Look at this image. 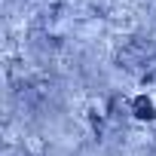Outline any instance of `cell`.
<instances>
[{"label": "cell", "instance_id": "1", "mask_svg": "<svg viewBox=\"0 0 156 156\" xmlns=\"http://www.w3.org/2000/svg\"><path fill=\"white\" fill-rule=\"evenodd\" d=\"M153 58H156V43H150V40H129V43L116 52V61H119V67H126V70H141V67H147Z\"/></svg>", "mask_w": 156, "mask_h": 156}, {"label": "cell", "instance_id": "2", "mask_svg": "<svg viewBox=\"0 0 156 156\" xmlns=\"http://www.w3.org/2000/svg\"><path fill=\"white\" fill-rule=\"evenodd\" d=\"M25 153L28 156H46L49 153V141L43 135H28L25 138Z\"/></svg>", "mask_w": 156, "mask_h": 156}, {"label": "cell", "instance_id": "3", "mask_svg": "<svg viewBox=\"0 0 156 156\" xmlns=\"http://www.w3.org/2000/svg\"><path fill=\"white\" fill-rule=\"evenodd\" d=\"M135 107H138V116H150V113H153L150 101H144V98H141V101H135Z\"/></svg>", "mask_w": 156, "mask_h": 156}]
</instances>
